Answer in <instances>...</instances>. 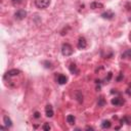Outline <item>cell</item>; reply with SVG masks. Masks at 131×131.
Returning <instances> with one entry per match:
<instances>
[{
  "label": "cell",
  "mask_w": 131,
  "mask_h": 131,
  "mask_svg": "<svg viewBox=\"0 0 131 131\" xmlns=\"http://www.w3.org/2000/svg\"><path fill=\"white\" fill-rule=\"evenodd\" d=\"M62 53L65 57H70V55H72L73 54V47L71 46V44L64 43L62 46Z\"/></svg>",
  "instance_id": "cell-1"
},
{
  "label": "cell",
  "mask_w": 131,
  "mask_h": 131,
  "mask_svg": "<svg viewBox=\"0 0 131 131\" xmlns=\"http://www.w3.org/2000/svg\"><path fill=\"white\" fill-rule=\"evenodd\" d=\"M50 4V0H35V5L39 9H44L48 7Z\"/></svg>",
  "instance_id": "cell-2"
},
{
  "label": "cell",
  "mask_w": 131,
  "mask_h": 131,
  "mask_svg": "<svg viewBox=\"0 0 131 131\" xmlns=\"http://www.w3.org/2000/svg\"><path fill=\"white\" fill-rule=\"evenodd\" d=\"M27 16V11L24 9H18L17 11L15 12V18L17 21H22Z\"/></svg>",
  "instance_id": "cell-3"
},
{
  "label": "cell",
  "mask_w": 131,
  "mask_h": 131,
  "mask_svg": "<svg viewBox=\"0 0 131 131\" xmlns=\"http://www.w3.org/2000/svg\"><path fill=\"white\" fill-rule=\"evenodd\" d=\"M77 46H78L79 49H84V48H86V46H87V41H86V39L84 38V37H80V38H79V40H78Z\"/></svg>",
  "instance_id": "cell-4"
},
{
  "label": "cell",
  "mask_w": 131,
  "mask_h": 131,
  "mask_svg": "<svg viewBox=\"0 0 131 131\" xmlns=\"http://www.w3.org/2000/svg\"><path fill=\"white\" fill-rule=\"evenodd\" d=\"M18 74H21L20 70L12 69V70H9V71L5 74V76H4V77H15V76H17Z\"/></svg>",
  "instance_id": "cell-5"
},
{
  "label": "cell",
  "mask_w": 131,
  "mask_h": 131,
  "mask_svg": "<svg viewBox=\"0 0 131 131\" xmlns=\"http://www.w3.org/2000/svg\"><path fill=\"white\" fill-rule=\"evenodd\" d=\"M111 102H112V105H113V106H121V105L124 104V99H122L121 97H115V98H113V99H112Z\"/></svg>",
  "instance_id": "cell-6"
},
{
  "label": "cell",
  "mask_w": 131,
  "mask_h": 131,
  "mask_svg": "<svg viewBox=\"0 0 131 131\" xmlns=\"http://www.w3.org/2000/svg\"><path fill=\"white\" fill-rule=\"evenodd\" d=\"M114 16H115V15L112 11H106L104 13H101V17L105 18V20H112Z\"/></svg>",
  "instance_id": "cell-7"
},
{
  "label": "cell",
  "mask_w": 131,
  "mask_h": 131,
  "mask_svg": "<svg viewBox=\"0 0 131 131\" xmlns=\"http://www.w3.org/2000/svg\"><path fill=\"white\" fill-rule=\"evenodd\" d=\"M45 114H46V116L47 117H49V118H51V117L53 116V110H52V106H51L50 105H48V106H46V107H45Z\"/></svg>",
  "instance_id": "cell-8"
},
{
  "label": "cell",
  "mask_w": 131,
  "mask_h": 131,
  "mask_svg": "<svg viewBox=\"0 0 131 131\" xmlns=\"http://www.w3.org/2000/svg\"><path fill=\"white\" fill-rule=\"evenodd\" d=\"M68 81V78L65 76V75H58L57 77V83L60 84V85H64V84H66Z\"/></svg>",
  "instance_id": "cell-9"
},
{
  "label": "cell",
  "mask_w": 131,
  "mask_h": 131,
  "mask_svg": "<svg viewBox=\"0 0 131 131\" xmlns=\"http://www.w3.org/2000/svg\"><path fill=\"white\" fill-rule=\"evenodd\" d=\"M3 122H4V125H5L7 128L12 126V122H11V120H10V118H9L8 116H4L3 117Z\"/></svg>",
  "instance_id": "cell-10"
},
{
  "label": "cell",
  "mask_w": 131,
  "mask_h": 131,
  "mask_svg": "<svg viewBox=\"0 0 131 131\" xmlns=\"http://www.w3.org/2000/svg\"><path fill=\"white\" fill-rule=\"evenodd\" d=\"M69 70H70V72H71L72 74H78L79 73V70L77 69V66L76 65H75V64H71V65H70V67H69Z\"/></svg>",
  "instance_id": "cell-11"
},
{
  "label": "cell",
  "mask_w": 131,
  "mask_h": 131,
  "mask_svg": "<svg viewBox=\"0 0 131 131\" xmlns=\"http://www.w3.org/2000/svg\"><path fill=\"white\" fill-rule=\"evenodd\" d=\"M90 7L92 9H96V8H102V7H104V5H102L101 3H98V2H92L90 4Z\"/></svg>",
  "instance_id": "cell-12"
},
{
  "label": "cell",
  "mask_w": 131,
  "mask_h": 131,
  "mask_svg": "<svg viewBox=\"0 0 131 131\" xmlns=\"http://www.w3.org/2000/svg\"><path fill=\"white\" fill-rule=\"evenodd\" d=\"M111 122L109 120H105L104 122L101 123V128H104V129H107V128H110L111 127Z\"/></svg>",
  "instance_id": "cell-13"
},
{
  "label": "cell",
  "mask_w": 131,
  "mask_h": 131,
  "mask_svg": "<svg viewBox=\"0 0 131 131\" xmlns=\"http://www.w3.org/2000/svg\"><path fill=\"white\" fill-rule=\"evenodd\" d=\"M75 121H76V119H75V117L73 115H69L67 117V122L70 124V125H73L75 123Z\"/></svg>",
  "instance_id": "cell-14"
},
{
  "label": "cell",
  "mask_w": 131,
  "mask_h": 131,
  "mask_svg": "<svg viewBox=\"0 0 131 131\" xmlns=\"http://www.w3.org/2000/svg\"><path fill=\"white\" fill-rule=\"evenodd\" d=\"M126 57H128L131 60V49H129L127 51H125L124 53H122V58H126Z\"/></svg>",
  "instance_id": "cell-15"
},
{
  "label": "cell",
  "mask_w": 131,
  "mask_h": 131,
  "mask_svg": "<svg viewBox=\"0 0 131 131\" xmlns=\"http://www.w3.org/2000/svg\"><path fill=\"white\" fill-rule=\"evenodd\" d=\"M105 104H106L105 98L102 97V96H99V98H98V101H97V106H104Z\"/></svg>",
  "instance_id": "cell-16"
},
{
  "label": "cell",
  "mask_w": 131,
  "mask_h": 131,
  "mask_svg": "<svg viewBox=\"0 0 131 131\" xmlns=\"http://www.w3.org/2000/svg\"><path fill=\"white\" fill-rule=\"evenodd\" d=\"M121 123H125V124H128V125H130L131 124V120L128 118V117H123L122 119H121Z\"/></svg>",
  "instance_id": "cell-17"
},
{
  "label": "cell",
  "mask_w": 131,
  "mask_h": 131,
  "mask_svg": "<svg viewBox=\"0 0 131 131\" xmlns=\"http://www.w3.org/2000/svg\"><path fill=\"white\" fill-rule=\"evenodd\" d=\"M42 129L45 130V131H49L51 129V126L49 125V123H45L43 126H42Z\"/></svg>",
  "instance_id": "cell-18"
},
{
  "label": "cell",
  "mask_w": 131,
  "mask_h": 131,
  "mask_svg": "<svg viewBox=\"0 0 131 131\" xmlns=\"http://www.w3.org/2000/svg\"><path fill=\"white\" fill-rule=\"evenodd\" d=\"M43 65H45L44 67H45L46 69H51V68H52V66H51V63L47 62V60H45V62H43Z\"/></svg>",
  "instance_id": "cell-19"
},
{
  "label": "cell",
  "mask_w": 131,
  "mask_h": 131,
  "mask_svg": "<svg viewBox=\"0 0 131 131\" xmlns=\"http://www.w3.org/2000/svg\"><path fill=\"white\" fill-rule=\"evenodd\" d=\"M112 76H113V75H112V73H109V75H107V78H106V82L107 83V82H109L110 80H111V78H112Z\"/></svg>",
  "instance_id": "cell-20"
},
{
  "label": "cell",
  "mask_w": 131,
  "mask_h": 131,
  "mask_svg": "<svg viewBox=\"0 0 131 131\" xmlns=\"http://www.w3.org/2000/svg\"><path fill=\"white\" fill-rule=\"evenodd\" d=\"M11 2L13 4H20V3L23 2V0H11Z\"/></svg>",
  "instance_id": "cell-21"
},
{
  "label": "cell",
  "mask_w": 131,
  "mask_h": 131,
  "mask_svg": "<svg viewBox=\"0 0 131 131\" xmlns=\"http://www.w3.org/2000/svg\"><path fill=\"white\" fill-rule=\"evenodd\" d=\"M34 117H35L36 119H39L40 118V113H39V112H35V113H34Z\"/></svg>",
  "instance_id": "cell-22"
},
{
  "label": "cell",
  "mask_w": 131,
  "mask_h": 131,
  "mask_svg": "<svg viewBox=\"0 0 131 131\" xmlns=\"http://www.w3.org/2000/svg\"><path fill=\"white\" fill-rule=\"evenodd\" d=\"M122 77H123V74H120V76H119L118 78H117V81H120L121 79H122Z\"/></svg>",
  "instance_id": "cell-23"
},
{
  "label": "cell",
  "mask_w": 131,
  "mask_h": 131,
  "mask_svg": "<svg viewBox=\"0 0 131 131\" xmlns=\"http://www.w3.org/2000/svg\"><path fill=\"white\" fill-rule=\"evenodd\" d=\"M86 129H87V130H94V128H93V127H89V126H87Z\"/></svg>",
  "instance_id": "cell-24"
},
{
  "label": "cell",
  "mask_w": 131,
  "mask_h": 131,
  "mask_svg": "<svg viewBox=\"0 0 131 131\" xmlns=\"http://www.w3.org/2000/svg\"><path fill=\"white\" fill-rule=\"evenodd\" d=\"M6 128H7V127H6ZM6 128L4 127V126H0V129H1V130H5Z\"/></svg>",
  "instance_id": "cell-25"
},
{
  "label": "cell",
  "mask_w": 131,
  "mask_h": 131,
  "mask_svg": "<svg viewBox=\"0 0 131 131\" xmlns=\"http://www.w3.org/2000/svg\"><path fill=\"white\" fill-rule=\"evenodd\" d=\"M128 90H131V84H130V87H129V89Z\"/></svg>",
  "instance_id": "cell-26"
},
{
  "label": "cell",
  "mask_w": 131,
  "mask_h": 131,
  "mask_svg": "<svg viewBox=\"0 0 131 131\" xmlns=\"http://www.w3.org/2000/svg\"><path fill=\"white\" fill-rule=\"evenodd\" d=\"M129 39H130V41H131V34H130V36H129Z\"/></svg>",
  "instance_id": "cell-27"
},
{
  "label": "cell",
  "mask_w": 131,
  "mask_h": 131,
  "mask_svg": "<svg viewBox=\"0 0 131 131\" xmlns=\"http://www.w3.org/2000/svg\"><path fill=\"white\" fill-rule=\"evenodd\" d=\"M129 21H130V22H131V17H130V18H129Z\"/></svg>",
  "instance_id": "cell-28"
}]
</instances>
